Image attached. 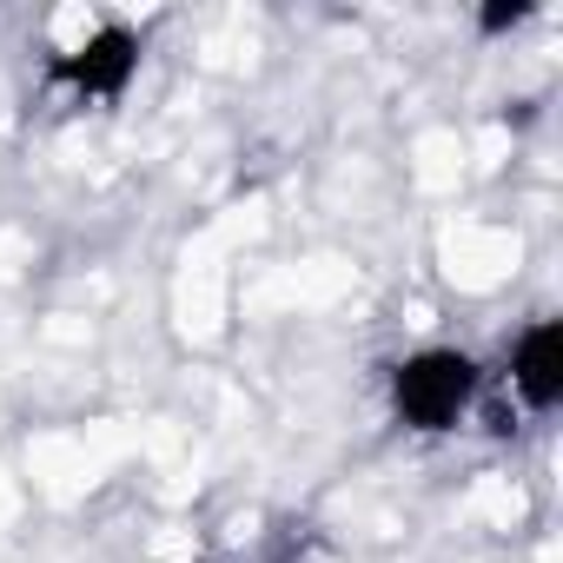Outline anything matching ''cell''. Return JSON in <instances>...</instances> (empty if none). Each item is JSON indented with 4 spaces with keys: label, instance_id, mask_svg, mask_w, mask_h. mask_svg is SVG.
<instances>
[{
    "label": "cell",
    "instance_id": "7a4b0ae2",
    "mask_svg": "<svg viewBox=\"0 0 563 563\" xmlns=\"http://www.w3.org/2000/svg\"><path fill=\"white\" fill-rule=\"evenodd\" d=\"M133 74H140V34L126 21H87V34L74 47H60L47 67L54 87L80 93V100H107V107L133 87Z\"/></svg>",
    "mask_w": 563,
    "mask_h": 563
},
{
    "label": "cell",
    "instance_id": "6da1fadb",
    "mask_svg": "<svg viewBox=\"0 0 563 563\" xmlns=\"http://www.w3.org/2000/svg\"><path fill=\"white\" fill-rule=\"evenodd\" d=\"M471 398H477V358L457 345H424L391 365V418L405 431L438 438L471 411Z\"/></svg>",
    "mask_w": 563,
    "mask_h": 563
},
{
    "label": "cell",
    "instance_id": "277c9868",
    "mask_svg": "<svg viewBox=\"0 0 563 563\" xmlns=\"http://www.w3.org/2000/svg\"><path fill=\"white\" fill-rule=\"evenodd\" d=\"M530 14H537L530 0H490V8L477 14V27H484V34H510V27H523Z\"/></svg>",
    "mask_w": 563,
    "mask_h": 563
},
{
    "label": "cell",
    "instance_id": "5b68a950",
    "mask_svg": "<svg viewBox=\"0 0 563 563\" xmlns=\"http://www.w3.org/2000/svg\"><path fill=\"white\" fill-rule=\"evenodd\" d=\"M192 563H199V556H192Z\"/></svg>",
    "mask_w": 563,
    "mask_h": 563
},
{
    "label": "cell",
    "instance_id": "3957f363",
    "mask_svg": "<svg viewBox=\"0 0 563 563\" xmlns=\"http://www.w3.org/2000/svg\"><path fill=\"white\" fill-rule=\"evenodd\" d=\"M510 391L530 411H556L563 405V319L523 325V339L510 345Z\"/></svg>",
    "mask_w": 563,
    "mask_h": 563
}]
</instances>
